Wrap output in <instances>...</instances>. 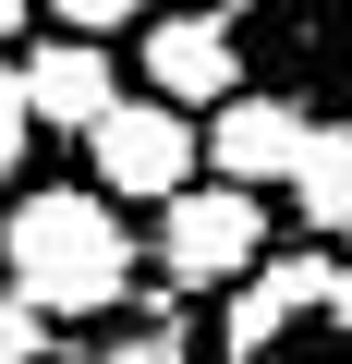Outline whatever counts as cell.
I'll return each instance as SVG.
<instances>
[{"mask_svg":"<svg viewBox=\"0 0 352 364\" xmlns=\"http://www.w3.org/2000/svg\"><path fill=\"white\" fill-rule=\"evenodd\" d=\"M0 279H13L49 328L73 316H122L146 304V255H134V219L97 195V182H25L13 207H0Z\"/></svg>","mask_w":352,"mask_h":364,"instance_id":"6da1fadb","label":"cell"},{"mask_svg":"<svg viewBox=\"0 0 352 364\" xmlns=\"http://www.w3.org/2000/svg\"><path fill=\"white\" fill-rule=\"evenodd\" d=\"M219 364H352V255L292 243L243 291H219Z\"/></svg>","mask_w":352,"mask_h":364,"instance_id":"7a4b0ae2","label":"cell"},{"mask_svg":"<svg viewBox=\"0 0 352 364\" xmlns=\"http://www.w3.org/2000/svg\"><path fill=\"white\" fill-rule=\"evenodd\" d=\"M207 13L243 25L255 85L304 97L316 122H352V0H207Z\"/></svg>","mask_w":352,"mask_h":364,"instance_id":"3957f363","label":"cell"},{"mask_svg":"<svg viewBox=\"0 0 352 364\" xmlns=\"http://www.w3.org/2000/svg\"><path fill=\"white\" fill-rule=\"evenodd\" d=\"M267 195H243V182H195V195L158 207V279L170 291H243L267 267Z\"/></svg>","mask_w":352,"mask_h":364,"instance_id":"277c9868","label":"cell"},{"mask_svg":"<svg viewBox=\"0 0 352 364\" xmlns=\"http://www.w3.org/2000/svg\"><path fill=\"white\" fill-rule=\"evenodd\" d=\"M195 158H207V134H195V109H170V97H122V109L85 134V182H97L110 207L195 195Z\"/></svg>","mask_w":352,"mask_h":364,"instance_id":"5b68a950","label":"cell"},{"mask_svg":"<svg viewBox=\"0 0 352 364\" xmlns=\"http://www.w3.org/2000/svg\"><path fill=\"white\" fill-rule=\"evenodd\" d=\"M146 97H170V109H231V97H255L243 25H231V13H158V25H146Z\"/></svg>","mask_w":352,"mask_h":364,"instance_id":"8992f818","label":"cell"},{"mask_svg":"<svg viewBox=\"0 0 352 364\" xmlns=\"http://www.w3.org/2000/svg\"><path fill=\"white\" fill-rule=\"evenodd\" d=\"M304 146H316V109H304V97H279V85H255V97L207 109V170H219V182H243V195H292Z\"/></svg>","mask_w":352,"mask_h":364,"instance_id":"52a82bcc","label":"cell"},{"mask_svg":"<svg viewBox=\"0 0 352 364\" xmlns=\"http://www.w3.org/2000/svg\"><path fill=\"white\" fill-rule=\"evenodd\" d=\"M25 97H37V134H97L122 109V73L97 37H49V49H25Z\"/></svg>","mask_w":352,"mask_h":364,"instance_id":"ba28073f","label":"cell"},{"mask_svg":"<svg viewBox=\"0 0 352 364\" xmlns=\"http://www.w3.org/2000/svg\"><path fill=\"white\" fill-rule=\"evenodd\" d=\"M292 207H304L316 243L352 255V122H316V146H304V170H292Z\"/></svg>","mask_w":352,"mask_h":364,"instance_id":"9c48e42d","label":"cell"},{"mask_svg":"<svg viewBox=\"0 0 352 364\" xmlns=\"http://www.w3.org/2000/svg\"><path fill=\"white\" fill-rule=\"evenodd\" d=\"M25 146H37V97H25V61L0 49V182L25 195Z\"/></svg>","mask_w":352,"mask_h":364,"instance_id":"30bf717a","label":"cell"},{"mask_svg":"<svg viewBox=\"0 0 352 364\" xmlns=\"http://www.w3.org/2000/svg\"><path fill=\"white\" fill-rule=\"evenodd\" d=\"M37 13H49L61 37H97V49H110L122 25H158V13H146V0H37Z\"/></svg>","mask_w":352,"mask_h":364,"instance_id":"8fae6325","label":"cell"},{"mask_svg":"<svg viewBox=\"0 0 352 364\" xmlns=\"http://www.w3.org/2000/svg\"><path fill=\"white\" fill-rule=\"evenodd\" d=\"M0 364H49V316H37L13 279H0Z\"/></svg>","mask_w":352,"mask_h":364,"instance_id":"7c38bea8","label":"cell"},{"mask_svg":"<svg viewBox=\"0 0 352 364\" xmlns=\"http://www.w3.org/2000/svg\"><path fill=\"white\" fill-rule=\"evenodd\" d=\"M97 364H195V340L170 328V316H146V328H122V340H110Z\"/></svg>","mask_w":352,"mask_h":364,"instance_id":"4fadbf2b","label":"cell"},{"mask_svg":"<svg viewBox=\"0 0 352 364\" xmlns=\"http://www.w3.org/2000/svg\"><path fill=\"white\" fill-rule=\"evenodd\" d=\"M25 25H37V0H0V49H13V37H25Z\"/></svg>","mask_w":352,"mask_h":364,"instance_id":"5bb4252c","label":"cell"}]
</instances>
